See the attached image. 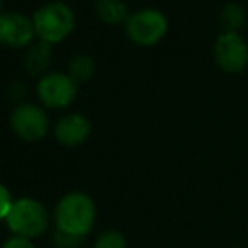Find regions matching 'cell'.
Listing matches in <instances>:
<instances>
[{"mask_svg": "<svg viewBox=\"0 0 248 248\" xmlns=\"http://www.w3.org/2000/svg\"><path fill=\"white\" fill-rule=\"evenodd\" d=\"M90 132H92V125L83 115H66L64 118L58 122L56 125V139L61 142L62 145H78L88 139Z\"/></svg>", "mask_w": 248, "mask_h": 248, "instance_id": "obj_8", "label": "cell"}, {"mask_svg": "<svg viewBox=\"0 0 248 248\" xmlns=\"http://www.w3.org/2000/svg\"><path fill=\"white\" fill-rule=\"evenodd\" d=\"M2 248H34L29 238H22V236H12L3 243Z\"/></svg>", "mask_w": 248, "mask_h": 248, "instance_id": "obj_17", "label": "cell"}, {"mask_svg": "<svg viewBox=\"0 0 248 248\" xmlns=\"http://www.w3.org/2000/svg\"><path fill=\"white\" fill-rule=\"evenodd\" d=\"M0 43H3V16H0Z\"/></svg>", "mask_w": 248, "mask_h": 248, "instance_id": "obj_18", "label": "cell"}, {"mask_svg": "<svg viewBox=\"0 0 248 248\" xmlns=\"http://www.w3.org/2000/svg\"><path fill=\"white\" fill-rule=\"evenodd\" d=\"M37 96L49 108H64L75 100L76 83L62 73H51L41 78Z\"/></svg>", "mask_w": 248, "mask_h": 248, "instance_id": "obj_7", "label": "cell"}, {"mask_svg": "<svg viewBox=\"0 0 248 248\" xmlns=\"http://www.w3.org/2000/svg\"><path fill=\"white\" fill-rule=\"evenodd\" d=\"M0 9H2V0H0Z\"/></svg>", "mask_w": 248, "mask_h": 248, "instance_id": "obj_19", "label": "cell"}, {"mask_svg": "<svg viewBox=\"0 0 248 248\" xmlns=\"http://www.w3.org/2000/svg\"><path fill=\"white\" fill-rule=\"evenodd\" d=\"M95 73V61L90 56H76L69 64V78L75 83L86 81Z\"/></svg>", "mask_w": 248, "mask_h": 248, "instance_id": "obj_13", "label": "cell"}, {"mask_svg": "<svg viewBox=\"0 0 248 248\" xmlns=\"http://www.w3.org/2000/svg\"><path fill=\"white\" fill-rule=\"evenodd\" d=\"M216 64L228 73H240L248 64V46L240 34L223 32L215 43Z\"/></svg>", "mask_w": 248, "mask_h": 248, "instance_id": "obj_5", "label": "cell"}, {"mask_svg": "<svg viewBox=\"0 0 248 248\" xmlns=\"http://www.w3.org/2000/svg\"><path fill=\"white\" fill-rule=\"evenodd\" d=\"M54 218L58 232L83 238L95 221V204L86 194L71 193L59 201Z\"/></svg>", "mask_w": 248, "mask_h": 248, "instance_id": "obj_1", "label": "cell"}, {"mask_svg": "<svg viewBox=\"0 0 248 248\" xmlns=\"http://www.w3.org/2000/svg\"><path fill=\"white\" fill-rule=\"evenodd\" d=\"M36 34L34 22L20 14L3 16V43L12 47H22L31 43Z\"/></svg>", "mask_w": 248, "mask_h": 248, "instance_id": "obj_9", "label": "cell"}, {"mask_svg": "<svg viewBox=\"0 0 248 248\" xmlns=\"http://www.w3.org/2000/svg\"><path fill=\"white\" fill-rule=\"evenodd\" d=\"M12 204L14 202H12V199H10V194H9V191H7V187L3 186V184H0V219L7 218Z\"/></svg>", "mask_w": 248, "mask_h": 248, "instance_id": "obj_15", "label": "cell"}, {"mask_svg": "<svg viewBox=\"0 0 248 248\" xmlns=\"http://www.w3.org/2000/svg\"><path fill=\"white\" fill-rule=\"evenodd\" d=\"M51 61V46L44 41H41L39 44L32 46L26 54V62L24 66L27 68V71L37 75V73L44 71L47 68Z\"/></svg>", "mask_w": 248, "mask_h": 248, "instance_id": "obj_10", "label": "cell"}, {"mask_svg": "<svg viewBox=\"0 0 248 248\" xmlns=\"http://www.w3.org/2000/svg\"><path fill=\"white\" fill-rule=\"evenodd\" d=\"M12 130L24 140H39L47 132V117L37 105L24 103L12 111L10 117Z\"/></svg>", "mask_w": 248, "mask_h": 248, "instance_id": "obj_6", "label": "cell"}, {"mask_svg": "<svg viewBox=\"0 0 248 248\" xmlns=\"http://www.w3.org/2000/svg\"><path fill=\"white\" fill-rule=\"evenodd\" d=\"M127 36L140 46L157 44L167 32V19L155 9H144L132 14L125 24Z\"/></svg>", "mask_w": 248, "mask_h": 248, "instance_id": "obj_4", "label": "cell"}, {"mask_svg": "<svg viewBox=\"0 0 248 248\" xmlns=\"http://www.w3.org/2000/svg\"><path fill=\"white\" fill-rule=\"evenodd\" d=\"M96 9L101 20L107 24H120L127 19V5L124 0H98Z\"/></svg>", "mask_w": 248, "mask_h": 248, "instance_id": "obj_12", "label": "cell"}, {"mask_svg": "<svg viewBox=\"0 0 248 248\" xmlns=\"http://www.w3.org/2000/svg\"><path fill=\"white\" fill-rule=\"evenodd\" d=\"M36 34L41 41L54 44L62 41L75 27V14L68 5L61 2H52L43 5L32 17Z\"/></svg>", "mask_w": 248, "mask_h": 248, "instance_id": "obj_2", "label": "cell"}, {"mask_svg": "<svg viewBox=\"0 0 248 248\" xmlns=\"http://www.w3.org/2000/svg\"><path fill=\"white\" fill-rule=\"evenodd\" d=\"M78 236H73V235H68V233H62V232H58L56 233V243L58 247H62V248H68V247H73L76 243H79Z\"/></svg>", "mask_w": 248, "mask_h": 248, "instance_id": "obj_16", "label": "cell"}, {"mask_svg": "<svg viewBox=\"0 0 248 248\" xmlns=\"http://www.w3.org/2000/svg\"><path fill=\"white\" fill-rule=\"evenodd\" d=\"M245 10L238 3H226L221 10V16H219V22L225 32H233L238 34V31L245 26Z\"/></svg>", "mask_w": 248, "mask_h": 248, "instance_id": "obj_11", "label": "cell"}, {"mask_svg": "<svg viewBox=\"0 0 248 248\" xmlns=\"http://www.w3.org/2000/svg\"><path fill=\"white\" fill-rule=\"evenodd\" d=\"M5 219L16 236L22 238L39 236L47 228V213L44 206L29 198L14 202Z\"/></svg>", "mask_w": 248, "mask_h": 248, "instance_id": "obj_3", "label": "cell"}, {"mask_svg": "<svg viewBox=\"0 0 248 248\" xmlns=\"http://www.w3.org/2000/svg\"><path fill=\"white\" fill-rule=\"evenodd\" d=\"M95 248H125V238L118 232H107L96 240Z\"/></svg>", "mask_w": 248, "mask_h": 248, "instance_id": "obj_14", "label": "cell"}]
</instances>
